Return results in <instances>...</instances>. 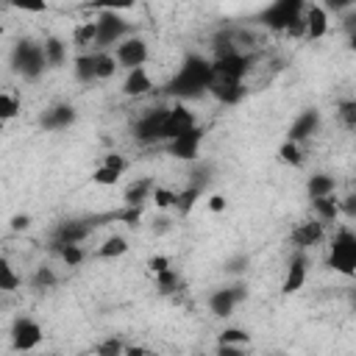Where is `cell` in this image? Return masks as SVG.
<instances>
[{
	"label": "cell",
	"instance_id": "1",
	"mask_svg": "<svg viewBox=\"0 0 356 356\" xmlns=\"http://www.w3.org/2000/svg\"><path fill=\"white\" fill-rule=\"evenodd\" d=\"M211 86V58L200 56V53H189L184 56L178 72L170 78V95L181 100H192V97H200L203 92H209Z\"/></svg>",
	"mask_w": 356,
	"mask_h": 356
},
{
	"label": "cell",
	"instance_id": "2",
	"mask_svg": "<svg viewBox=\"0 0 356 356\" xmlns=\"http://www.w3.org/2000/svg\"><path fill=\"white\" fill-rule=\"evenodd\" d=\"M11 67L14 72H19L22 78L28 81H39L47 70V61H44V50H42V42H31V39H19L11 50Z\"/></svg>",
	"mask_w": 356,
	"mask_h": 356
},
{
	"label": "cell",
	"instance_id": "3",
	"mask_svg": "<svg viewBox=\"0 0 356 356\" xmlns=\"http://www.w3.org/2000/svg\"><path fill=\"white\" fill-rule=\"evenodd\" d=\"M95 25H97V36H95V50L103 53V50H111L117 47L122 39L131 36V22L122 19L117 14V8H103L97 17H95Z\"/></svg>",
	"mask_w": 356,
	"mask_h": 356
},
{
	"label": "cell",
	"instance_id": "4",
	"mask_svg": "<svg viewBox=\"0 0 356 356\" xmlns=\"http://www.w3.org/2000/svg\"><path fill=\"white\" fill-rule=\"evenodd\" d=\"M328 267L339 275H348V278L356 275V234L348 225H342L331 239Z\"/></svg>",
	"mask_w": 356,
	"mask_h": 356
},
{
	"label": "cell",
	"instance_id": "5",
	"mask_svg": "<svg viewBox=\"0 0 356 356\" xmlns=\"http://www.w3.org/2000/svg\"><path fill=\"white\" fill-rule=\"evenodd\" d=\"M253 67L250 53H228L211 58V83H245V75Z\"/></svg>",
	"mask_w": 356,
	"mask_h": 356
},
{
	"label": "cell",
	"instance_id": "6",
	"mask_svg": "<svg viewBox=\"0 0 356 356\" xmlns=\"http://www.w3.org/2000/svg\"><path fill=\"white\" fill-rule=\"evenodd\" d=\"M164 117H167V106H159V108H147L136 117L134 122V139L139 145H156V142H164L161 139V131H164Z\"/></svg>",
	"mask_w": 356,
	"mask_h": 356
},
{
	"label": "cell",
	"instance_id": "7",
	"mask_svg": "<svg viewBox=\"0 0 356 356\" xmlns=\"http://www.w3.org/2000/svg\"><path fill=\"white\" fill-rule=\"evenodd\" d=\"M300 14H303V3H300V0H275V3H270V6L261 11L259 19H261L270 31H286V25L295 22Z\"/></svg>",
	"mask_w": 356,
	"mask_h": 356
},
{
	"label": "cell",
	"instance_id": "8",
	"mask_svg": "<svg viewBox=\"0 0 356 356\" xmlns=\"http://www.w3.org/2000/svg\"><path fill=\"white\" fill-rule=\"evenodd\" d=\"M44 339V331L36 320L31 317H17L14 325H11V348L17 353H28V350H36Z\"/></svg>",
	"mask_w": 356,
	"mask_h": 356
},
{
	"label": "cell",
	"instance_id": "9",
	"mask_svg": "<svg viewBox=\"0 0 356 356\" xmlns=\"http://www.w3.org/2000/svg\"><path fill=\"white\" fill-rule=\"evenodd\" d=\"M117 67H125V70H136V67H145V61L150 58V50H147V42L142 36H128L122 39L114 50H111Z\"/></svg>",
	"mask_w": 356,
	"mask_h": 356
},
{
	"label": "cell",
	"instance_id": "10",
	"mask_svg": "<svg viewBox=\"0 0 356 356\" xmlns=\"http://www.w3.org/2000/svg\"><path fill=\"white\" fill-rule=\"evenodd\" d=\"M248 298V286L245 284H231V286H222V289H214L209 295V312L214 317H231L234 309Z\"/></svg>",
	"mask_w": 356,
	"mask_h": 356
},
{
	"label": "cell",
	"instance_id": "11",
	"mask_svg": "<svg viewBox=\"0 0 356 356\" xmlns=\"http://www.w3.org/2000/svg\"><path fill=\"white\" fill-rule=\"evenodd\" d=\"M195 125H197V122H195V111H192V108H186L184 103H175V106H170V108H167L161 139H164V142H170V139L181 136V134H186V131H189V128H195Z\"/></svg>",
	"mask_w": 356,
	"mask_h": 356
},
{
	"label": "cell",
	"instance_id": "12",
	"mask_svg": "<svg viewBox=\"0 0 356 356\" xmlns=\"http://www.w3.org/2000/svg\"><path fill=\"white\" fill-rule=\"evenodd\" d=\"M203 134H206V131H203L200 125H195V128H189L186 134H181V136L170 139V142H167L170 156H175L178 161H195V159H197V153H200Z\"/></svg>",
	"mask_w": 356,
	"mask_h": 356
},
{
	"label": "cell",
	"instance_id": "13",
	"mask_svg": "<svg viewBox=\"0 0 356 356\" xmlns=\"http://www.w3.org/2000/svg\"><path fill=\"white\" fill-rule=\"evenodd\" d=\"M323 236H325V225L320 222V220H303V222H298L295 228H292V234H289V242L298 248V250H309V248H314V245H320L323 242Z\"/></svg>",
	"mask_w": 356,
	"mask_h": 356
},
{
	"label": "cell",
	"instance_id": "14",
	"mask_svg": "<svg viewBox=\"0 0 356 356\" xmlns=\"http://www.w3.org/2000/svg\"><path fill=\"white\" fill-rule=\"evenodd\" d=\"M89 234H92V222L89 220H64L53 231V248L56 245H81Z\"/></svg>",
	"mask_w": 356,
	"mask_h": 356
},
{
	"label": "cell",
	"instance_id": "15",
	"mask_svg": "<svg viewBox=\"0 0 356 356\" xmlns=\"http://www.w3.org/2000/svg\"><path fill=\"white\" fill-rule=\"evenodd\" d=\"M306 275H309V256H306L303 250H298V253L289 259L286 275H284V281H281V292H284V295H295L298 289H303Z\"/></svg>",
	"mask_w": 356,
	"mask_h": 356
},
{
	"label": "cell",
	"instance_id": "16",
	"mask_svg": "<svg viewBox=\"0 0 356 356\" xmlns=\"http://www.w3.org/2000/svg\"><path fill=\"white\" fill-rule=\"evenodd\" d=\"M320 111L317 108H303L298 117H295V122L289 125V134H286V142H295V145H300L303 139H309L312 134H317V128H320Z\"/></svg>",
	"mask_w": 356,
	"mask_h": 356
},
{
	"label": "cell",
	"instance_id": "17",
	"mask_svg": "<svg viewBox=\"0 0 356 356\" xmlns=\"http://www.w3.org/2000/svg\"><path fill=\"white\" fill-rule=\"evenodd\" d=\"M75 120H78V111L70 103H56V106L44 108V114H42L39 122H42L44 131H67Z\"/></svg>",
	"mask_w": 356,
	"mask_h": 356
},
{
	"label": "cell",
	"instance_id": "18",
	"mask_svg": "<svg viewBox=\"0 0 356 356\" xmlns=\"http://www.w3.org/2000/svg\"><path fill=\"white\" fill-rule=\"evenodd\" d=\"M303 25H306V36L303 39H323L328 33V11H325V6L314 3V6L303 8Z\"/></svg>",
	"mask_w": 356,
	"mask_h": 356
},
{
	"label": "cell",
	"instance_id": "19",
	"mask_svg": "<svg viewBox=\"0 0 356 356\" xmlns=\"http://www.w3.org/2000/svg\"><path fill=\"white\" fill-rule=\"evenodd\" d=\"M156 86H153V78L145 67H136V70H128L125 81H122V95L125 97H145L150 95Z\"/></svg>",
	"mask_w": 356,
	"mask_h": 356
},
{
	"label": "cell",
	"instance_id": "20",
	"mask_svg": "<svg viewBox=\"0 0 356 356\" xmlns=\"http://www.w3.org/2000/svg\"><path fill=\"white\" fill-rule=\"evenodd\" d=\"M150 192H153V181L150 178H139V181L128 184L125 186V195H122L125 209H142V203L150 200Z\"/></svg>",
	"mask_w": 356,
	"mask_h": 356
},
{
	"label": "cell",
	"instance_id": "21",
	"mask_svg": "<svg viewBox=\"0 0 356 356\" xmlns=\"http://www.w3.org/2000/svg\"><path fill=\"white\" fill-rule=\"evenodd\" d=\"M209 92H211L222 106H236V103L248 95V86H245V83H211Z\"/></svg>",
	"mask_w": 356,
	"mask_h": 356
},
{
	"label": "cell",
	"instance_id": "22",
	"mask_svg": "<svg viewBox=\"0 0 356 356\" xmlns=\"http://www.w3.org/2000/svg\"><path fill=\"white\" fill-rule=\"evenodd\" d=\"M306 192H309L312 200H314V197H331V195L337 192V178L328 175V172H314V175L306 181Z\"/></svg>",
	"mask_w": 356,
	"mask_h": 356
},
{
	"label": "cell",
	"instance_id": "23",
	"mask_svg": "<svg viewBox=\"0 0 356 356\" xmlns=\"http://www.w3.org/2000/svg\"><path fill=\"white\" fill-rule=\"evenodd\" d=\"M42 50H44V61H47L50 70H58L67 61V42L58 39V36H47L42 42Z\"/></svg>",
	"mask_w": 356,
	"mask_h": 356
},
{
	"label": "cell",
	"instance_id": "24",
	"mask_svg": "<svg viewBox=\"0 0 356 356\" xmlns=\"http://www.w3.org/2000/svg\"><path fill=\"white\" fill-rule=\"evenodd\" d=\"M95 36H97V25H95V19H89V22H78L75 31H72V44H75L78 50L89 53V47H95Z\"/></svg>",
	"mask_w": 356,
	"mask_h": 356
},
{
	"label": "cell",
	"instance_id": "25",
	"mask_svg": "<svg viewBox=\"0 0 356 356\" xmlns=\"http://www.w3.org/2000/svg\"><path fill=\"white\" fill-rule=\"evenodd\" d=\"M312 209H314V220H320L323 225L325 222H334L339 217V203L334 200V195L331 197H314L312 200Z\"/></svg>",
	"mask_w": 356,
	"mask_h": 356
},
{
	"label": "cell",
	"instance_id": "26",
	"mask_svg": "<svg viewBox=\"0 0 356 356\" xmlns=\"http://www.w3.org/2000/svg\"><path fill=\"white\" fill-rule=\"evenodd\" d=\"M117 61L111 56V50H103V53H95V81H111L117 75Z\"/></svg>",
	"mask_w": 356,
	"mask_h": 356
},
{
	"label": "cell",
	"instance_id": "27",
	"mask_svg": "<svg viewBox=\"0 0 356 356\" xmlns=\"http://www.w3.org/2000/svg\"><path fill=\"white\" fill-rule=\"evenodd\" d=\"M125 253H128V239L120 236V234L103 239V245L97 248V256H100V259H120V256H125Z\"/></svg>",
	"mask_w": 356,
	"mask_h": 356
},
{
	"label": "cell",
	"instance_id": "28",
	"mask_svg": "<svg viewBox=\"0 0 356 356\" xmlns=\"http://www.w3.org/2000/svg\"><path fill=\"white\" fill-rule=\"evenodd\" d=\"M72 64H75L72 72H75V78L81 83H92L95 81V53H81V56H75Z\"/></svg>",
	"mask_w": 356,
	"mask_h": 356
},
{
	"label": "cell",
	"instance_id": "29",
	"mask_svg": "<svg viewBox=\"0 0 356 356\" xmlns=\"http://www.w3.org/2000/svg\"><path fill=\"white\" fill-rule=\"evenodd\" d=\"M197 200H200V189L189 184L186 189L175 192V206H172V209H175V211L181 214V217H186V214H189V211L195 209V203H197Z\"/></svg>",
	"mask_w": 356,
	"mask_h": 356
},
{
	"label": "cell",
	"instance_id": "30",
	"mask_svg": "<svg viewBox=\"0 0 356 356\" xmlns=\"http://www.w3.org/2000/svg\"><path fill=\"white\" fill-rule=\"evenodd\" d=\"M53 250L61 256V261H64L67 267H78V264H83V259H86V250H83L81 245H56Z\"/></svg>",
	"mask_w": 356,
	"mask_h": 356
},
{
	"label": "cell",
	"instance_id": "31",
	"mask_svg": "<svg viewBox=\"0 0 356 356\" xmlns=\"http://www.w3.org/2000/svg\"><path fill=\"white\" fill-rule=\"evenodd\" d=\"M19 284H22V281H19V275L14 273L11 261L0 256V292H14V289H19Z\"/></svg>",
	"mask_w": 356,
	"mask_h": 356
},
{
	"label": "cell",
	"instance_id": "32",
	"mask_svg": "<svg viewBox=\"0 0 356 356\" xmlns=\"http://www.w3.org/2000/svg\"><path fill=\"white\" fill-rule=\"evenodd\" d=\"M19 114V97L11 92H0V122H8Z\"/></svg>",
	"mask_w": 356,
	"mask_h": 356
},
{
	"label": "cell",
	"instance_id": "33",
	"mask_svg": "<svg viewBox=\"0 0 356 356\" xmlns=\"http://www.w3.org/2000/svg\"><path fill=\"white\" fill-rule=\"evenodd\" d=\"M250 342V334L245 328H222L220 337H217V345H248Z\"/></svg>",
	"mask_w": 356,
	"mask_h": 356
},
{
	"label": "cell",
	"instance_id": "34",
	"mask_svg": "<svg viewBox=\"0 0 356 356\" xmlns=\"http://www.w3.org/2000/svg\"><path fill=\"white\" fill-rule=\"evenodd\" d=\"M178 286H181V278H178L175 270H164V273L156 275V289H159L161 295H172Z\"/></svg>",
	"mask_w": 356,
	"mask_h": 356
},
{
	"label": "cell",
	"instance_id": "35",
	"mask_svg": "<svg viewBox=\"0 0 356 356\" xmlns=\"http://www.w3.org/2000/svg\"><path fill=\"white\" fill-rule=\"evenodd\" d=\"M278 159H281L284 164H292V167H300V164H303V153H300V147H298L295 142H284V145L278 147Z\"/></svg>",
	"mask_w": 356,
	"mask_h": 356
},
{
	"label": "cell",
	"instance_id": "36",
	"mask_svg": "<svg viewBox=\"0 0 356 356\" xmlns=\"http://www.w3.org/2000/svg\"><path fill=\"white\" fill-rule=\"evenodd\" d=\"M150 200L156 203V209L167 211V209H172V206H175V192H172V189H164V186H153Z\"/></svg>",
	"mask_w": 356,
	"mask_h": 356
},
{
	"label": "cell",
	"instance_id": "37",
	"mask_svg": "<svg viewBox=\"0 0 356 356\" xmlns=\"http://www.w3.org/2000/svg\"><path fill=\"white\" fill-rule=\"evenodd\" d=\"M56 273H53V267H36V273H33V278H31V284L36 286V289H53L56 286Z\"/></svg>",
	"mask_w": 356,
	"mask_h": 356
},
{
	"label": "cell",
	"instance_id": "38",
	"mask_svg": "<svg viewBox=\"0 0 356 356\" xmlns=\"http://www.w3.org/2000/svg\"><path fill=\"white\" fill-rule=\"evenodd\" d=\"M337 114H339V120L345 122V128L348 131H353L356 128V100H342L339 106H337Z\"/></svg>",
	"mask_w": 356,
	"mask_h": 356
},
{
	"label": "cell",
	"instance_id": "39",
	"mask_svg": "<svg viewBox=\"0 0 356 356\" xmlns=\"http://www.w3.org/2000/svg\"><path fill=\"white\" fill-rule=\"evenodd\" d=\"M117 181H120V172H114L108 167H97L92 172V184H97V186H114Z\"/></svg>",
	"mask_w": 356,
	"mask_h": 356
},
{
	"label": "cell",
	"instance_id": "40",
	"mask_svg": "<svg viewBox=\"0 0 356 356\" xmlns=\"http://www.w3.org/2000/svg\"><path fill=\"white\" fill-rule=\"evenodd\" d=\"M122 350H125V345L117 339V337H108V339H103L100 345H97V356H122Z\"/></svg>",
	"mask_w": 356,
	"mask_h": 356
},
{
	"label": "cell",
	"instance_id": "41",
	"mask_svg": "<svg viewBox=\"0 0 356 356\" xmlns=\"http://www.w3.org/2000/svg\"><path fill=\"white\" fill-rule=\"evenodd\" d=\"M248 264H250V259H248L245 253H236V256H231V259L225 261V267H222V270H225L228 275H242V273L248 270Z\"/></svg>",
	"mask_w": 356,
	"mask_h": 356
},
{
	"label": "cell",
	"instance_id": "42",
	"mask_svg": "<svg viewBox=\"0 0 356 356\" xmlns=\"http://www.w3.org/2000/svg\"><path fill=\"white\" fill-rule=\"evenodd\" d=\"M100 167H108V170H114V172H125V167H128V161L120 156V153H108V156H103V164Z\"/></svg>",
	"mask_w": 356,
	"mask_h": 356
},
{
	"label": "cell",
	"instance_id": "43",
	"mask_svg": "<svg viewBox=\"0 0 356 356\" xmlns=\"http://www.w3.org/2000/svg\"><path fill=\"white\" fill-rule=\"evenodd\" d=\"M284 33H286L289 39H303V36H306V25H303V14H300V17L295 19V22H289Z\"/></svg>",
	"mask_w": 356,
	"mask_h": 356
},
{
	"label": "cell",
	"instance_id": "44",
	"mask_svg": "<svg viewBox=\"0 0 356 356\" xmlns=\"http://www.w3.org/2000/svg\"><path fill=\"white\" fill-rule=\"evenodd\" d=\"M8 228H11L14 234L28 231V228H31V214H14V217H11V222H8Z\"/></svg>",
	"mask_w": 356,
	"mask_h": 356
},
{
	"label": "cell",
	"instance_id": "45",
	"mask_svg": "<svg viewBox=\"0 0 356 356\" xmlns=\"http://www.w3.org/2000/svg\"><path fill=\"white\" fill-rule=\"evenodd\" d=\"M147 267H150V273H153V275H159V273L170 270V259H167V256H153V259L147 261Z\"/></svg>",
	"mask_w": 356,
	"mask_h": 356
},
{
	"label": "cell",
	"instance_id": "46",
	"mask_svg": "<svg viewBox=\"0 0 356 356\" xmlns=\"http://www.w3.org/2000/svg\"><path fill=\"white\" fill-rule=\"evenodd\" d=\"M214 356H248L242 345H217Z\"/></svg>",
	"mask_w": 356,
	"mask_h": 356
},
{
	"label": "cell",
	"instance_id": "47",
	"mask_svg": "<svg viewBox=\"0 0 356 356\" xmlns=\"http://www.w3.org/2000/svg\"><path fill=\"white\" fill-rule=\"evenodd\" d=\"M225 206H228V200H225L222 195H211V197H209V211L220 214V211H225Z\"/></svg>",
	"mask_w": 356,
	"mask_h": 356
},
{
	"label": "cell",
	"instance_id": "48",
	"mask_svg": "<svg viewBox=\"0 0 356 356\" xmlns=\"http://www.w3.org/2000/svg\"><path fill=\"white\" fill-rule=\"evenodd\" d=\"M172 228V222H170V217H159L156 222H153V234H167Z\"/></svg>",
	"mask_w": 356,
	"mask_h": 356
},
{
	"label": "cell",
	"instance_id": "49",
	"mask_svg": "<svg viewBox=\"0 0 356 356\" xmlns=\"http://www.w3.org/2000/svg\"><path fill=\"white\" fill-rule=\"evenodd\" d=\"M17 8H22V11H33V14H39V11H47V3H19Z\"/></svg>",
	"mask_w": 356,
	"mask_h": 356
},
{
	"label": "cell",
	"instance_id": "50",
	"mask_svg": "<svg viewBox=\"0 0 356 356\" xmlns=\"http://www.w3.org/2000/svg\"><path fill=\"white\" fill-rule=\"evenodd\" d=\"M145 353H147V350H145L142 345H128V348L122 350V356H145Z\"/></svg>",
	"mask_w": 356,
	"mask_h": 356
},
{
	"label": "cell",
	"instance_id": "51",
	"mask_svg": "<svg viewBox=\"0 0 356 356\" xmlns=\"http://www.w3.org/2000/svg\"><path fill=\"white\" fill-rule=\"evenodd\" d=\"M353 200H356L353 195H350V197H345V211H348L350 217H353V211H356V203H353Z\"/></svg>",
	"mask_w": 356,
	"mask_h": 356
},
{
	"label": "cell",
	"instance_id": "52",
	"mask_svg": "<svg viewBox=\"0 0 356 356\" xmlns=\"http://www.w3.org/2000/svg\"><path fill=\"white\" fill-rule=\"evenodd\" d=\"M145 356H159V353H150V350H147V353H145Z\"/></svg>",
	"mask_w": 356,
	"mask_h": 356
},
{
	"label": "cell",
	"instance_id": "53",
	"mask_svg": "<svg viewBox=\"0 0 356 356\" xmlns=\"http://www.w3.org/2000/svg\"><path fill=\"white\" fill-rule=\"evenodd\" d=\"M197 356H209V353H197Z\"/></svg>",
	"mask_w": 356,
	"mask_h": 356
},
{
	"label": "cell",
	"instance_id": "54",
	"mask_svg": "<svg viewBox=\"0 0 356 356\" xmlns=\"http://www.w3.org/2000/svg\"><path fill=\"white\" fill-rule=\"evenodd\" d=\"M0 36H3V25H0Z\"/></svg>",
	"mask_w": 356,
	"mask_h": 356
},
{
	"label": "cell",
	"instance_id": "55",
	"mask_svg": "<svg viewBox=\"0 0 356 356\" xmlns=\"http://www.w3.org/2000/svg\"><path fill=\"white\" fill-rule=\"evenodd\" d=\"M0 128H3V122H0Z\"/></svg>",
	"mask_w": 356,
	"mask_h": 356
}]
</instances>
